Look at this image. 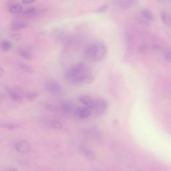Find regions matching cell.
Listing matches in <instances>:
<instances>
[{"instance_id": "6da1fadb", "label": "cell", "mask_w": 171, "mask_h": 171, "mask_svg": "<svg viewBox=\"0 0 171 171\" xmlns=\"http://www.w3.org/2000/svg\"><path fill=\"white\" fill-rule=\"evenodd\" d=\"M66 78L67 81L73 84H90L93 81L91 71L82 64H76L67 69Z\"/></svg>"}, {"instance_id": "7a4b0ae2", "label": "cell", "mask_w": 171, "mask_h": 171, "mask_svg": "<svg viewBox=\"0 0 171 171\" xmlns=\"http://www.w3.org/2000/svg\"><path fill=\"white\" fill-rule=\"evenodd\" d=\"M107 52L105 44L101 42H97L88 46L84 54V57L88 62H98L104 59Z\"/></svg>"}, {"instance_id": "3957f363", "label": "cell", "mask_w": 171, "mask_h": 171, "mask_svg": "<svg viewBox=\"0 0 171 171\" xmlns=\"http://www.w3.org/2000/svg\"><path fill=\"white\" fill-rule=\"evenodd\" d=\"M45 88L48 92L54 96H60L62 93L60 84L54 80H48L45 85Z\"/></svg>"}, {"instance_id": "277c9868", "label": "cell", "mask_w": 171, "mask_h": 171, "mask_svg": "<svg viewBox=\"0 0 171 171\" xmlns=\"http://www.w3.org/2000/svg\"><path fill=\"white\" fill-rule=\"evenodd\" d=\"M108 108V102L104 99H96L94 100V106L93 109L97 114L101 115L105 113Z\"/></svg>"}, {"instance_id": "5b68a950", "label": "cell", "mask_w": 171, "mask_h": 171, "mask_svg": "<svg viewBox=\"0 0 171 171\" xmlns=\"http://www.w3.org/2000/svg\"><path fill=\"white\" fill-rule=\"evenodd\" d=\"M16 150L21 154H27L31 151V144L26 140H22L18 142L15 146Z\"/></svg>"}, {"instance_id": "8992f818", "label": "cell", "mask_w": 171, "mask_h": 171, "mask_svg": "<svg viewBox=\"0 0 171 171\" xmlns=\"http://www.w3.org/2000/svg\"><path fill=\"white\" fill-rule=\"evenodd\" d=\"M75 114L80 119H85L91 116L92 112L91 109L88 107H79L75 110Z\"/></svg>"}, {"instance_id": "52a82bcc", "label": "cell", "mask_w": 171, "mask_h": 171, "mask_svg": "<svg viewBox=\"0 0 171 171\" xmlns=\"http://www.w3.org/2000/svg\"><path fill=\"white\" fill-rule=\"evenodd\" d=\"M138 0H113V3L116 5L121 7H130L136 5L138 3Z\"/></svg>"}, {"instance_id": "ba28073f", "label": "cell", "mask_w": 171, "mask_h": 171, "mask_svg": "<svg viewBox=\"0 0 171 171\" xmlns=\"http://www.w3.org/2000/svg\"><path fill=\"white\" fill-rule=\"evenodd\" d=\"M27 26H28V24L27 22L21 20H14L11 24V29L14 31L26 28Z\"/></svg>"}, {"instance_id": "9c48e42d", "label": "cell", "mask_w": 171, "mask_h": 171, "mask_svg": "<svg viewBox=\"0 0 171 171\" xmlns=\"http://www.w3.org/2000/svg\"><path fill=\"white\" fill-rule=\"evenodd\" d=\"M80 101L86 107L93 109L94 106V100L88 96H82L80 98Z\"/></svg>"}, {"instance_id": "30bf717a", "label": "cell", "mask_w": 171, "mask_h": 171, "mask_svg": "<svg viewBox=\"0 0 171 171\" xmlns=\"http://www.w3.org/2000/svg\"><path fill=\"white\" fill-rule=\"evenodd\" d=\"M80 151L86 159L92 160H94L95 158L94 153H93L92 151H90V149H87L86 147H84V146L80 147Z\"/></svg>"}, {"instance_id": "8fae6325", "label": "cell", "mask_w": 171, "mask_h": 171, "mask_svg": "<svg viewBox=\"0 0 171 171\" xmlns=\"http://www.w3.org/2000/svg\"><path fill=\"white\" fill-rule=\"evenodd\" d=\"M61 108H62L63 112L66 114H71L74 110V106L71 102L68 101H64L61 104Z\"/></svg>"}, {"instance_id": "7c38bea8", "label": "cell", "mask_w": 171, "mask_h": 171, "mask_svg": "<svg viewBox=\"0 0 171 171\" xmlns=\"http://www.w3.org/2000/svg\"><path fill=\"white\" fill-rule=\"evenodd\" d=\"M0 48L4 52L10 51L12 48V44L7 40H3L0 44Z\"/></svg>"}, {"instance_id": "4fadbf2b", "label": "cell", "mask_w": 171, "mask_h": 171, "mask_svg": "<svg viewBox=\"0 0 171 171\" xmlns=\"http://www.w3.org/2000/svg\"><path fill=\"white\" fill-rule=\"evenodd\" d=\"M10 12L12 14H20L23 12V7L20 4H12L10 7Z\"/></svg>"}, {"instance_id": "5bb4252c", "label": "cell", "mask_w": 171, "mask_h": 171, "mask_svg": "<svg viewBox=\"0 0 171 171\" xmlns=\"http://www.w3.org/2000/svg\"><path fill=\"white\" fill-rule=\"evenodd\" d=\"M23 14L27 18H32L37 14V10L35 7H29L24 11Z\"/></svg>"}, {"instance_id": "9a60e30c", "label": "cell", "mask_w": 171, "mask_h": 171, "mask_svg": "<svg viewBox=\"0 0 171 171\" xmlns=\"http://www.w3.org/2000/svg\"><path fill=\"white\" fill-rule=\"evenodd\" d=\"M9 96H10L12 100L16 102L21 103L22 102V98L18 92H14L13 90H10L9 91Z\"/></svg>"}, {"instance_id": "2e32d148", "label": "cell", "mask_w": 171, "mask_h": 171, "mask_svg": "<svg viewBox=\"0 0 171 171\" xmlns=\"http://www.w3.org/2000/svg\"><path fill=\"white\" fill-rule=\"evenodd\" d=\"M160 17L162 22L166 26H171V18L168 15L164 12H160Z\"/></svg>"}, {"instance_id": "e0dca14e", "label": "cell", "mask_w": 171, "mask_h": 171, "mask_svg": "<svg viewBox=\"0 0 171 171\" xmlns=\"http://www.w3.org/2000/svg\"><path fill=\"white\" fill-rule=\"evenodd\" d=\"M141 14L147 20H153L154 18L152 12L148 9H143L142 10H141Z\"/></svg>"}, {"instance_id": "ac0fdd59", "label": "cell", "mask_w": 171, "mask_h": 171, "mask_svg": "<svg viewBox=\"0 0 171 171\" xmlns=\"http://www.w3.org/2000/svg\"><path fill=\"white\" fill-rule=\"evenodd\" d=\"M20 67H21V69H22V70L25 73L31 74L33 72V69L25 64H21Z\"/></svg>"}, {"instance_id": "d6986e66", "label": "cell", "mask_w": 171, "mask_h": 171, "mask_svg": "<svg viewBox=\"0 0 171 171\" xmlns=\"http://www.w3.org/2000/svg\"><path fill=\"white\" fill-rule=\"evenodd\" d=\"M20 54V56H22V58L26 59V60H31V55L30 53H29L28 51H27V50H21Z\"/></svg>"}, {"instance_id": "ffe728a7", "label": "cell", "mask_w": 171, "mask_h": 171, "mask_svg": "<svg viewBox=\"0 0 171 171\" xmlns=\"http://www.w3.org/2000/svg\"><path fill=\"white\" fill-rule=\"evenodd\" d=\"M37 96V93L34 91H27L26 93V97L29 100H33Z\"/></svg>"}, {"instance_id": "44dd1931", "label": "cell", "mask_w": 171, "mask_h": 171, "mask_svg": "<svg viewBox=\"0 0 171 171\" xmlns=\"http://www.w3.org/2000/svg\"><path fill=\"white\" fill-rule=\"evenodd\" d=\"M52 126L53 127L55 128H57V129H62L63 127L62 122L57 120H55L52 122Z\"/></svg>"}, {"instance_id": "7402d4cb", "label": "cell", "mask_w": 171, "mask_h": 171, "mask_svg": "<svg viewBox=\"0 0 171 171\" xmlns=\"http://www.w3.org/2000/svg\"><path fill=\"white\" fill-rule=\"evenodd\" d=\"M164 57H165V59L168 62L171 63V50L170 48H167L164 51Z\"/></svg>"}, {"instance_id": "603a6c76", "label": "cell", "mask_w": 171, "mask_h": 171, "mask_svg": "<svg viewBox=\"0 0 171 171\" xmlns=\"http://www.w3.org/2000/svg\"><path fill=\"white\" fill-rule=\"evenodd\" d=\"M46 108L48 110L52 112H58V108H57L56 106H54V105L48 104L46 106Z\"/></svg>"}, {"instance_id": "cb8c5ba5", "label": "cell", "mask_w": 171, "mask_h": 171, "mask_svg": "<svg viewBox=\"0 0 171 171\" xmlns=\"http://www.w3.org/2000/svg\"><path fill=\"white\" fill-rule=\"evenodd\" d=\"M108 5H102V7L98 8V12H100V13H103V12H106L107 10H108Z\"/></svg>"}, {"instance_id": "d4e9b609", "label": "cell", "mask_w": 171, "mask_h": 171, "mask_svg": "<svg viewBox=\"0 0 171 171\" xmlns=\"http://www.w3.org/2000/svg\"><path fill=\"white\" fill-rule=\"evenodd\" d=\"M12 38L15 41H18L21 39V36L19 34H14L12 35Z\"/></svg>"}, {"instance_id": "484cf974", "label": "cell", "mask_w": 171, "mask_h": 171, "mask_svg": "<svg viewBox=\"0 0 171 171\" xmlns=\"http://www.w3.org/2000/svg\"><path fill=\"white\" fill-rule=\"evenodd\" d=\"M35 0H23L22 3L24 4H27V3H32V2L34 1Z\"/></svg>"}, {"instance_id": "4316f807", "label": "cell", "mask_w": 171, "mask_h": 171, "mask_svg": "<svg viewBox=\"0 0 171 171\" xmlns=\"http://www.w3.org/2000/svg\"><path fill=\"white\" fill-rule=\"evenodd\" d=\"M4 72H5V71H4V69L2 67L0 66V76H3L4 74Z\"/></svg>"}, {"instance_id": "83f0119b", "label": "cell", "mask_w": 171, "mask_h": 171, "mask_svg": "<svg viewBox=\"0 0 171 171\" xmlns=\"http://www.w3.org/2000/svg\"><path fill=\"white\" fill-rule=\"evenodd\" d=\"M1 102V97H0V102Z\"/></svg>"}]
</instances>
